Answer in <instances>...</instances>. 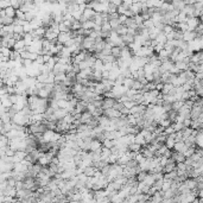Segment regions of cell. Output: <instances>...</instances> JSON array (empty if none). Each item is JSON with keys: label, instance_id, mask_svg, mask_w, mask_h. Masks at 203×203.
Instances as JSON below:
<instances>
[{"label": "cell", "instance_id": "8", "mask_svg": "<svg viewBox=\"0 0 203 203\" xmlns=\"http://www.w3.org/2000/svg\"><path fill=\"white\" fill-rule=\"evenodd\" d=\"M196 38V33L195 31H187L183 33V41L185 43H189V42H192Z\"/></svg>", "mask_w": 203, "mask_h": 203}, {"label": "cell", "instance_id": "17", "mask_svg": "<svg viewBox=\"0 0 203 203\" xmlns=\"http://www.w3.org/2000/svg\"><path fill=\"white\" fill-rule=\"evenodd\" d=\"M4 12H5V15L8 17V18H14V17H15V10H13L11 6L7 7V8H5Z\"/></svg>", "mask_w": 203, "mask_h": 203}, {"label": "cell", "instance_id": "24", "mask_svg": "<svg viewBox=\"0 0 203 203\" xmlns=\"http://www.w3.org/2000/svg\"><path fill=\"white\" fill-rule=\"evenodd\" d=\"M15 18H18V19H20V20H24L25 22V13H23L22 11H15Z\"/></svg>", "mask_w": 203, "mask_h": 203}, {"label": "cell", "instance_id": "15", "mask_svg": "<svg viewBox=\"0 0 203 203\" xmlns=\"http://www.w3.org/2000/svg\"><path fill=\"white\" fill-rule=\"evenodd\" d=\"M113 146H115V140H107V139H105L102 141V147H105V149L110 150Z\"/></svg>", "mask_w": 203, "mask_h": 203}, {"label": "cell", "instance_id": "11", "mask_svg": "<svg viewBox=\"0 0 203 203\" xmlns=\"http://www.w3.org/2000/svg\"><path fill=\"white\" fill-rule=\"evenodd\" d=\"M115 32H117V35L118 36H125L126 33H127V27L125 26V25H122V24H120V25H118V26L115 27V29H113Z\"/></svg>", "mask_w": 203, "mask_h": 203}, {"label": "cell", "instance_id": "21", "mask_svg": "<svg viewBox=\"0 0 203 203\" xmlns=\"http://www.w3.org/2000/svg\"><path fill=\"white\" fill-rule=\"evenodd\" d=\"M108 23H109V25H110V29H112V30H113V29H115V27L118 26V25H120L119 18H115V19H110Z\"/></svg>", "mask_w": 203, "mask_h": 203}, {"label": "cell", "instance_id": "1", "mask_svg": "<svg viewBox=\"0 0 203 203\" xmlns=\"http://www.w3.org/2000/svg\"><path fill=\"white\" fill-rule=\"evenodd\" d=\"M102 115L106 117V118H108L109 120L117 119V118H120V117H121V114H120L119 112H117L115 109H113V108L103 109V114H102Z\"/></svg>", "mask_w": 203, "mask_h": 203}, {"label": "cell", "instance_id": "12", "mask_svg": "<svg viewBox=\"0 0 203 203\" xmlns=\"http://www.w3.org/2000/svg\"><path fill=\"white\" fill-rule=\"evenodd\" d=\"M97 169H95L94 166H87L83 169V175H86L87 177H93L94 174L96 172Z\"/></svg>", "mask_w": 203, "mask_h": 203}, {"label": "cell", "instance_id": "22", "mask_svg": "<svg viewBox=\"0 0 203 203\" xmlns=\"http://www.w3.org/2000/svg\"><path fill=\"white\" fill-rule=\"evenodd\" d=\"M147 175V172H144V171H140L137 176H135V179H137V182H143L144 179H145V177Z\"/></svg>", "mask_w": 203, "mask_h": 203}, {"label": "cell", "instance_id": "13", "mask_svg": "<svg viewBox=\"0 0 203 203\" xmlns=\"http://www.w3.org/2000/svg\"><path fill=\"white\" fill-rule=\"evenodd\" d=\"M95 24L93 20H86L83 24H81V29L83 30H88V31H92L94 29Z\"/></svg>", "mask_w": 203, "mask_h": 203}, {"label": "cell", "instance_id": "25", "mask_svg": "<svg viewBox=\"0 0 203 203\" xmlns=\"http://www.w3.org/2000/svg\"><path fill=\"white\" fill-rule=\"evenodd\" d=\"M126 166H127V167H132V169H134V167L138 166V163L135 162L134 159H131V161H128V163L126 164Z\"/></svg>", "mask_w": 203, "mask_h": 203}, {"label": "cell", "instance_id": "9", "mask_svg": "<svg viewBox=\"0 0 203 203\" xmlns=\"http://www.w3.org/2000/svg\"><path fill=\"white\" fill-rule=\"evenodd\" d=\"M175 150V152H179V153H184L187 150H188V147H187V145L182 141V143H175V146H174V149Z\"/></svg>", "mask_w": 203, "mask_h": 203}, {"label": "cell", "instance_id": "6", "mask_svg": "<svg viewBox=\"0 0 203 203\" xmlns=\"http://www.w3.org/2000/svg\"><path fill=\"white\" fill-rule=\"evenodd\" d=\"M68 41H70V37H69V33L68 32H59L58 36H57V42L62 45H64Z\"/></svg>", "mask_w": 203, "mask_h": 203}, {"label": "cell", "instance_id": "3", "mask_svg": "<svg viewBox=\"0 0 203 203\" xmlns=\"http://www.w3.org/2000/svg\"><path fill=\"white\" fill-rule=\"evenodd\" d=\"M95 12H94V10L93 8H90V7H86L84 8V11L82 12V17L86 19V20H93L94 19V17H95Z\"/></svg>", "mask_w": 203, "mask_h": 203}, {"label": "cell", "instance_id": "10", "mask_svg": "<svg viewBox=\"0 0 203 203\" xmlns=\"http://www.w3.org/2000/svg\"><path fill=\"white\" fill-rule=\"evenodd\" d=\"M92 118H93V117H92V114H90L89 112H87V110H86V112H83V113L81 114L80 122H81V123H84V125H87L88 122L90 121V119H92Z\"/></svg>", "mask_w": 203, "mask_h": 203}, {"label": "cell", "instance_id": "14", "mask_svg": "<svg viewBox=\"0 0 203 203\" xmlns=\"http://www.w3.org/2000/svg\"><path fill=\"white\" fill-rule=\"evenodd\" d=\"M23 41L25 43V46H30L32 44V42H33V37H32L31 33H25L24 37H23Z\"/></svg>", "mask_w": 203, "mask_h": 203}, {"label": "cell", "instance_id": "23", "mask_svg": "<svg viewBox=\"0 0 203 203\" xmlns=\"http://www.w3.org/2000/svg\"><path fill=\"white\" fill-rule=\"evenodd\" d=\"M10 52H11V50L7 48H1V50H0V55H2L4 57H7V58L10 56Z\"/></svg>", "mask_w": 203, "mask_h": 203}, {"label": "cell", "instance_id": "4", "mask_svg": "<svg viewBox=\"0 0 203 203\" xmlns=\"http://www.w3.org/2000/svg\"><path fill=\"white\" fill-rule=\"evenodd\" d=\"M117 100L114 99H109V97H105L102 100V109H108V108H113V106L115 105Z\"/></svg>", "mask_w": 203, "mask_h": 203}, {"label": "cell", "instance_id": "16", "mask_svg": "<svg viewBox=\"0 0 203 203\" xmlns=\"http://www.w3.org/2000/svg\"><path fill=\"white\" fill-rule=\"evenodd\" d=\"M183 105H184V102H183V101H181V100L175 101V102L171 105V109H172V110H175V112H178L179 109L183 107Z\"/></svg>", "mask_w": 203, "mask_h": 203}, {"label": "cell", "instance_id": "20", "mask_svg": "<svg viewBox=\"0 0 203 203\" xmlns=\"http://www.w3.org/2000/svg\"><path fill=\"white\" fill-rule=\"evenodd\" d=\"M57 107L59 109H67L68 101L67 100H58V101H57Z\"/></svg>", "mask_w": 203, "mask_h": 203}, {"label": "cell", "instance_id": "26", "mask_svg": "<svg viewBox=\"0 0 203 203\" xmlns=\"http://www.w3.org/2000/svg\"><path fill=\"white\" fill-rule=\"evenodd\" d=\"M79 68H80V71H82V70H84V69H87V68H90L89 66H88V63L87 62H81L80 64H79Z\"/></svg>", "mask_w": 203, "mask_h": 203}, {"label": "cell", "instance_id": "19", "mask_svg": "<svg viewBox=\"0 0 203 203\" xmlns=\"http://www.w3.org/2000/svg\"><path fill=\"white\" fill-rule=\"evenodd\" d=\"M37 96H38L39 99H48V97H49V93H48L44 88H42V89L38 90V94H37Z\"/></svg>", "mask_w": 203, "mask_h": 203}, {"label": "cell", "instance_id": "5", "mask_svg": "<svg viewBox=\"0 0 203 203\" xmlns=\"http://www.w3.org/2000/svg\"><path fill=\"white\" fill-rule=\"evenodd\" d=\"M68 114V112L66 109H56L54 112V118L56 121H58V120H63L64 119V117Z\"/></svg>", "mask_w": 203, "mask_h": 203}, {"label": "cell", "instance_id": "27", "mask_svg": "<svg viewBox=\"0 0 203 203\" xmlns=\"http://www.w3.org/2000/svg\"><path fill=\"white\" fill-rule=\"evenodd\" d=\"M190 123H191V120H190V119L184 120V121H183V126H184V128H188V127H190Z\"/></svg>", "mask_w": 203, "mask_h": 203}, {"label": "cell", "instance_id": "18", "mask_svg": "<svg viewBox=\"0 0 203 203\" xmlns=\"http://www.w3.org/2000/svg\"><path fill=\"white\" fill-rule=\"evenodd\" d=\"M171 127H172V130H174L175 132H181V131L184 128L183 123H181V122H175V123H171Z\"/></svg>", "mask_w": 203, "mask_h": 203}, {"label": "cell", "instance_id": "7", "mask_svg": "<svg viewBox=\"0 0 203 203\" xmlns=\"http://www.w3.org/2000/svg\"><path fill=\"white\" fill-rule=\"evenodd\" d=\"M101 149H102V143H100V141L96 140V139H93L92 143H90L89 151H90V152H96V151H100Z\"/></svg>", "mask_w": 203, "mask_h": 203}, {"label": "cell", "instance_id": "2", "mask_svg": "<svg viewBox=\"0 0 203 203\" xmlns=\"http://www.w3.org/2000/svg\"><path fill=\"white\" fill-rule=\"evenodd\" d=\"M185 23H187V25H188L189 31H195V29L198 26V24H201L202 22H201L198 18H188Z\"/></svg>", "mask_w": 203, "mask_h": 203}]
</instances>
